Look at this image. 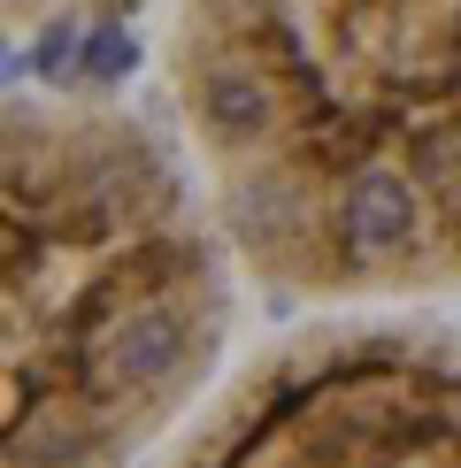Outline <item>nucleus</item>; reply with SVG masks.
<instances>
[{"label": "nucleus", "mask_w": 461, "mask_h": 468, "mask_svg": "<svg viewBox=\"0 0 461 468\" xmlns=\"http://www.w3.org/2000/svg\"><path fill=\"white\" fill-rule=\"evenodd\" d=\"M162 62L254 284L323 307L461 292V8H185Z\"/></svg>", "instance_id": "nucleus-1"}, {"label": "nucleus", "mask_w": 461, "mask_h": 468, "mask_svg": "<svg viewBox=\"0 0 461 468\" xmlns=\"http://www.w3.org/2000/svg\"><path fill=\"white\" fill-rule=\"evenodd\" d=\"M162 468H461V330L331 315L230 368Z\"/></svg>", "instance_id": "nucleus-3"}, {"label": "nucleus", "mask_w": 461, "mask_h": 468, "mask_svg": "<svg viewBox=\"0 0 461 468\" xmlns=\"http://www.w3.org/2000/svg\"><path fill=\"white\" fill-rule=\"evenodd\" d=\"M123 69H131V38H123V24H101L85 38V92H108Z\"/></svg>", "instance_id": "nucleus-4"}, {"label": "nucleus", "mask_w": 461, "mask_h": 468, "mask_svg": "<svg viewBox=\"0 0 461 468\" xmlns=\"http://www.w3.org/2000/svg\"><path fill=\"white\" fill-rule=\"evenodd\" d=\"M239 292L200 169L101 92H0V468H123L208 407Z\"/></svg>", "instance_id": "nucleus-2"}]
</instances>
